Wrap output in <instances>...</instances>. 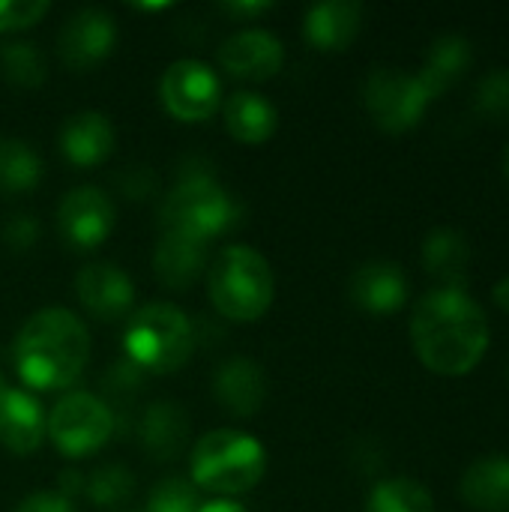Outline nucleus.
I'll return each instance as SVG.
<instances>
[{
	"mask_svg": "<svg viewBox=\"0 0 509 512\" xmlns=\"http://www.w3.org/2000/svg\"><path fill=\"white\" fill-rule=\"evenodd\" d=\"M411 342L426 369L465 375L489 348V318L465 291L435 288L414 306Z\"/></svg>",
	"mask_w": 509,
	"mask_h": 512,
	"instance_id": "1",
	"label": "nucleus"
},
{
	"mask_svg": "<svg viewBox=\"0 0 509 512\" xmlns=\"http://www.w3.org/2000/svg\"><path fill=\"white\" fill-rule=\"evenodd\" d=\"M90 360V333L84 321L48 306L24 321L15 339V366L30 390H66L75 384Z\"/></svg>",
	"mask_w": 509,
	"mask_h": 512,
	"instance_id": "2",
	"label": "nucleus"
},
{
	"mask_svg": "<svg viewBox=\"0 0 509 512\" xmlns=\"http://www.w3.org/2000/svg\"><path fill=\"white\" fill-rule=\"evenodd\" d=\"M189 474L198 489L219 498L246 495L267 474V450L246 432L216 429L195 444Z\"/></svg>",
	"mask_w": 509,
	"mask_h": 512,
	"instance_id": "3",
	"label": "nucleus"
},
{
	"mask_svg": "<svg viewBox=\"0 0 509 512\" xmlns=\"http://www.w3.org/2000/svg\"><path fill=\"white\" fill-rule=\"evenodd\" d=\"M207 291H210V303L213 309L228 318V321H258L261 315H267L270 303H273V270L267 264V258L261 252H255L252 246H225L213 261H210V273H207Z\"/></svg>",
	"mask_w": 509,
	"mask_h": 512,
	"instance_id": "4",
	"label": "nucleus"
},
{
	"mask_svg": "<svg viewBox=\"0 0 509 512\" xmlns=\"http://www.w3.org/2000/svg\"><path fill=\"white\" fill-rule=\"evenodd\" d=\"M195 348V333L189 318L171 303H147L141 306L123 336V351L129 363L138 369L168 375L177 372Z\"/></svg>",
	"mask_w": 509,
	"mask_h": 512,
	"instance_id": "5",
	"label": "nucleus"
},
{
	"mask_svg": "<svg viewBox=\"0 0 509 512\" xmlns=\"http://www.w3.org/2000/svg\"><path fill=\"white\" fill-rule=\"evenodd\" d=\"M240 222L237 201L225 192V186L204 171L186 174L165 198L162 225L174 231L195 234L201 240H213L216 234L231 231Z\"/></svg>",
	"mask_w": 509,
	"mask_h": 512,
	"instance_id": "6",
	"label": "nucleus"
},
{
	"mask_svg": "<svg viewBox=\"0 0 509 512\" xmlns=\"http://www.w3.org/2000/svg\"><path fill=\"white\" fill-rule=\"evenodd\" d=\"M111 432H114V414L99 396L69 393L51 408L45 435L63 456L81 459L105 447Z\"/></svg>",
	"mask_w": 509,
	"mask_h": 512,
	"instance_id": "7",
	"label": "nucleus"
},
{
	"mask_svg": "<svg viewBox=\"0 0 509 512\" xmlns=\"http://www.w3.org/2000/svg\"><path fill=\"white\" fill-rule=\"evenodd\" d=\"M363 102L384 132H408L426 114L432 96L417 75L402 69H372L363 84Z\"/></svg>",
	"mask_w": 509,
	"mask_h": 512,
	"instance_id": "8",
	"label": "nucleus"
},
{
	"mask_svg": "<svg viewBox=\"0 0 509 512\" xmlns=\"http://www.w3.org/2000/svg\"><path fill=\"white\" fill-rule=\"evenodd\" d=\"M159 96L171 117L183 123H201L216 114L222 102V81L201 60H177L165 69Z\"/></svg>",
	"mask_w": 509,
	"mask_h": 512,
	"instance_id": "9",
	"label": "nucleus"
},
{
	"mask_svg": "<svg viewBox=\"0 0 509 512\" xmlns=\"http://www.w3.org/2000/svg\"><path fill=\"white\" fill-rule=\"evenodd\" d=\"M114 204L99 186L72 189L57 207V225L69 246L96 249L114 231Z\"/></svg>",
	"mask_w": 509,
	"mask_h": 512,
	"instance_id": "10",
	"label": "nucleus"
},
{
	"mask_svg": "<svg viewBox=\"0 0 509 512\" xmlns=\"http://www.w3.org/2000/svg\"><path fill=\"white\" fill-rule=\"evenodd\" d=\"M114 42H117L114 18L105 9L87 6L66 18L60 39H57V51L69 69L84 72V69L102 63L111 54Z\"/></svg>",
	"mask_w": 509,
	"mask_h": 512,
	"instance_id": "11",
	"label": "nucleus"
},
{
	"mask_svg": "<svg viewBox=\"0 0 509 512\" xmlns=\"http://www.w3.org/2000/svg\"><path fill=\"white\" fill-rule=\"evenodd\" d=\"M282 63H285L282 42L258 27L231 33L219 45V66L243 81H267L282 69Z\"/></svg>",
	"mask_w": 509,
	"mask_h": 512,
	"instance_id": "12",
	"label": "nucleus"
},
{
	"mask_svg": "<svg viewBox=\"0 0 509 512\" xmlns=\"http://www.w3.org/2000/svg\"><path fill=\"white\" fill-rule=\"evenodd\" d=\"M75 294H78L81 306L99 321L126 318L132 312V300H135L132 279L108 261L84 264L75 276Z\"/></svg>",
	"mask_w": 509,
	"mask_h": 512,
	"instance_id": "13",
	"label": "nucleus"
},
{
	"mask_svg": "<svg viewBox=\"0 0 509 512\" xmlns=\"http://www.w3.org/2000/svg\"><path fill=\"white\" fill-rule=\"evenodd\" d=\"M48 417L39 399L27 390L6 387L0 393V444L15 456H30L42 447Z\"/></svg>",
	"mask_w": 509,
	"mask_h": 512,
	"instance_id": "14",
	"label": "nucleus"
},
{
	"mask_svg": "<svg viewBox=\"0 0 509 512\" xmlns=\"http://www.w3.org/2000/svg\"><path fill=\"white\" fill-rule=\"evenodd\" d=\"M210 255V243L186 234V231H174L165 228L159 243H156V255H153V270L159 276L162 285L174 288V291H186L207 264Z\"/></svg>",
	"mask_w": 509,
	"mask_h": 512,
	"instance_id": "15",
	"label": "nucleus"
},
{
	"mask_svg": "<svg viewBox=\"0 0 509 512\" xmlns=\"http://www.w3.org/2000/svg\"><path fill=\"white\" fill-rule=\"evenodd\" d=\"M408 279L393 261H369L351 276V300L369 315H393L405 306Z\"/></svg>",
	"mask_w": 509,
	"mask_h": 512,
	"instance_id": "16",
	"label": "nucleus"
},
{
	"mask_svg": "<svg viewBox=\"0 0 509 512\" xmlns=\"http://www.w3.org/2000/svg\"><path fill=\"white\" fill-rule=\"evenodd\" d=\"M363 24V6L354 0H324L309 6L303 33L306 42L318 51H342L348 48Z\"/></svg>",
	"mask_w": 509,
	"mask_h": 512,
	"instance_id": "17",
	"label": "nucleus"
},
{
	"mask_svg": "<svg viewBox=\"0 0 509 512\" xmlns=\"http://www.w3.org/2000/svg\"><path fill=\"white\" fill-rule=\"evenodd\" d=\"M60 150L78 168L102 165L114 150V126L99 111H78L60 129Z\"/></svg>",
	"mask_w": 509,
	"mask_h": 512,
	"instance_id": "18",
	"label": "nucleus"
},
{
	"mask_svg": "<svg viewBox=\"0 0 509 512\" xmlns=\"http://www.w3.org/2000/svg\"><path fill=\"white\" fill-rule=\"evenodd\" d=\"M213 393L234 417H252L267 399V378L252 360L231 357L216 369Z\"/></svg>",
	"mask_w": 509,
	"mask_h": 512,
	"instance_id": "19",
	"label": "nucleus"
},
{
	"mask_svg": "<svg viewBox=\"0 0 509 512\" xmlns=\"http://www.w3.org/2000/svg\"><path fill=\"white\" fill-rule=\"evenodd\" d=\"M222 114L231 138H237L240 144H264L279 126L276 105L255 90H237L234 96H228Z\"/></svg>",
	"mask_w": 509,
	"mask_h": 512,
	"instance_id": "20",
	"label": "nucleus"
},
{
	"mask_svg": "<svg viewBox=\"0 0 509 512\" xmlns=\"http://www.w3.org/2000/svg\"><path fill=\"white\" fill-rule=\"evenodd\" d=\"M462 498L483 512H509V456L477 459L462 474Z\"/></svg>",
	"mask_w": 509,
	"mask_h": 512,
	"instance_id": "21",
	"label": "nucleus"
},
{
	"mask_svg": "<svg viewBox=\"0 0 509 512\" xmlns=\"http://www.w3.org/2000/svg\"><path fill=\"white\" fill-rule=\"evenodd\" d=\"M468 261H471V246L465 234H459L456 228H435L423 243V264L441 282V288L462 291L468 276Z\"/></svg>",
	"mask_w": 509,
	"mask_h": 512,
	"instance_id": "22",
	"label": "nucleus"
},
{
	"mask_svg": "<svg viewBox=\"0 0 509 512\" xmlns=\"http://www.w3.org/2000/svg\"><path fill=\"white\" fill-rule=\"evenodd\" d=\"M471 63V45L465 36H456V33H447L441 39H435L432 51H429V60L423 66V72L417 75L426 87V93L432 99H438L447 87H453L465 66Z\"/></svg>",
	"mask_w": 509,
	"mask_h": 512,
	"instance_id": "23",
	"label": "nucleus"
},
{
	"mask_svg": "<svg viewBox=\"0 0 509 512\" xmlns=\"http://www.w3.org/2000/svg\"><path fill=\"white\" fill-rule=\"evenodd\" d=\"M186 441V414L174 402H156L141 420V444L156 459H174Z\"/></svg>",
	"mask_w": 509,
	"mask_h": 512,
	"instance_id": "24",
	"label": "nucleus"
},
{
	"mask_svg": "<svg viewBox=\"0 0 509 512\" xmlns=\"http://www.w3.org/2000/svg\"><path fill=\"white\" fill-rule=\"evenodd\" d=\"M42 177V162L27 141L0 138V192H30Z\"/></svg>",
	"mask_w": 509,
	"mask_h": 512,
	"instance_id": "25",
	"label": "nucleus"
},
{
	"mask_svg": "<svg viewBox=\"0 0 509 512\" xmlns=\"http://www.w3.org/2000/svg\"><path fill=\"white\" fill-rule=\"evenodd\" d=\"M366 512H435V501L429 489H423L417 480L396 477L378 483L369 492Z\"/></svg>",
	"mask_w": 509,
	"mask_h": 512,
	"instance_id": "26",
	"label": "nucleus"
},
{
	"mask_svg": "<svg viewBox=\"0 0 509 512\" xmlns=\"http://www.w3.org/2000/svg\"><path fill=\"white\" fill-rule=\"evenodd\" d=\"M132 492H135V477L123 465H105V468L93 471L87 480V498L102 510L126 504L132 498Z\"/></svg>",
	"mask_w": 509,
	"mask_h": 512,
	"instance_id": "27",
	"label": "nucleus"
},
{
	"mask_svg": "<svg viewBox=\"0 0 509 512\" xmlns=\"http://www.w3.org/2000/svg\"><path fill=\"white\" fill-rule=\"evenodd\" d=\"M0 69L3 75L18 84V87H36L45 78V66H42V54L36 51V45L30 42H15L6 45L0 54Z\"/></svg>",
	"mask_w": 509,
	"mask_h": 512,
	"instance_id": "28",
	"label": "nucleus"
},
{
	"mask_svg": "<svg viewBox=\"0 0 509 512\" xmlns=\"http://www.w3.org/2000/svg\"><path fill=\"white\" fill-rule=\"evenodd\" d=\"M198 486L186 477H165L153 486L147 512H198L201 510Z\"/></svg>",
	"mask_w": 509,
	"mask_h": 512,
	"instance_id": "29",
	"label": "nucleus"
},
{
	"mask_svg": "<svg viewBox=\"0 0 509 512\" xmlns=\"http://www.w3.org/2000/svg\"><path fill=\"white\" fill-rule=\"evenodd\" d=\"M477 111L509 123V69H495L477 84Z\"/></svg>",
	"mask_w": 509,
	"mask_h": 512,
	"instance_id": "30",
	"label": "nucleus"
},
{
	"mask_svg": "<svg viewBox=\"0 0 509 512\" xmlns=\"http://www.w3.org/2000/svg\"><path fill=\"white\" fill-rule=\"evenodd\" d=\"M48 9V0H0V30L33 27Z\"/></svg>",
	"mask_w": 509,
	"mask_h": 512,
	"instance_id": "31",
	"label": "nucleus"
},
{
	"mask_svg": "<svg viewBox=\"0 0 509 512\" xmlns=\"http://www.w3.org/2000/svg\"><path fill=\"white\" fill-rule=\"evenodd\" d=\"M39 237V225L36 219L30 216H15L6 228H3V240L12 246V249H30Z\"/></svg>",
	"mask_w": 509,
	"mask_h": 512,
	"instance_id": "32",
	"label": "nucleus"
},
{
	"mask_svg": "<svg viewBox=\"0 0 509 512\" xmlns=\"http://www.w3.org/2000/svg\"><path fill=\"white\" fill-rule=\"evenodd\" d=\"M15 512H78L63 495H57V492H36V495H30V498H24Z\"/></svg>",
	"mask_w": 509,
	"mask_h": 512,
	"instance_id": "33",
	"label": "nucleus"
},
{
	"mask_svg": "<svg viewBox=\"0 0 509 512\" xmlns=\"http://www.w3.org/2000/svg\"><path fill=\"white\" fill-rule=\"evenodd\" d=\"M198 512H249L243 504H237L234 498H216V501H204Z\"/></svg>",
	"mask_w": 509,
	"mask_h": 512,
	"instance_id": "34",
	"label": "nucleus"
},
{
	"mask_svg": "<svg viewBox=\"0 0 509 512\" xmlns=\"http://www.w3.org/2000/svg\"><path fill=\"white\" fill-rule=\"evenodd\" d=\"M228 9L237 12V15H258V12L270 9V3H231Z\"/></svg>",
	"mask_w": 509,
	"mask_h": 512,
	"instance_id": "35",
	"label": "nucleus"
},
{
	"mask_svg": "<svg viewBox=\"0 0 509 512\" xmlns=\"http://www.w3.org/2000/svg\"><path fill=\"white\" fill-rule=\"evenodd\" d=\"M495 303H498L504 312H509V276H504V279L495 285Z\"/></svg>",
	"mask_w": 509,
	"mask_h": 512,
	"instance_id": "36",
	"label": "nucleus"
},
{
	"mask_svg": "<svg viewBox=\"0 0 509 512\" xmlns=\"http://www.w3.org/2000/svg\"><path fill=\"white\" fill-rule=\"evenodd\" d=\"M504 171H507V177H509V144H507V150H504Z\"/></svg>",
	"mask_w": 509,
	"mask_h": 512,
	"instance_id": "37",
	"label": "nucleus"
},
{
	"mask_svg": "<svg viewBox=\"0 0 509 512\" xmlns=\"http://www.w3.org/2000/svg\"><path fill=\"white\" fill-rule=\"evenodd\" d=\"M3 390H6V384H3V381H0V393H3Z\"/></svg>",
	"mask_w": 509,
	"mask_h": 512,
	"instance_id": "38",
	"label": "nucleus"
},
{
	"mask_svg": "<svg viewBox=\"0 0 509 512\" xmlns=\"http://www.w3.org/2000/svg\"><path fill=\"white\" fill-rule=\"evenodd\" d=\"M144 512H147V510H144Z\"/></svg>",
	"mask_w": 509,
	"mask_h": 512,
	"instance_id": "39",
	"label": "nucleus"
}]
</instances>
